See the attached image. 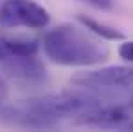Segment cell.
Masks as SVG:
<instances>
[{"label":"cell","instance_id":"6da1fadb","mask_svg":"<svg viewBox=\"0 0 133 132\" xmlns=\"http://www.w3.org/2000/svg\"><path fill=\"white\" fill-rule=\"evenodd\" d=\"M42 44L47 58L59 65H94L104 62L110 54L104 44H99L70 24L50 29Z\"/></svg>","mask_w":133,"mask_h":132},{"label":"cell","instance_id":"7a4b0ae2","mask_svg":"<svg viewBox=\"0 0 133 132\" xmlns=\"http://www.w3.org/2000/svg\"><path fill=\"white\" fill-rule=\"evenodd\" d=\"M72 83L79 89H87L101 96L108 105H117L113 101L115 94H130L133 98V67L113 65L99 71L79 72L72 76ZM133 105V101H131Z\"/></svg>","mask_w":133,"mask_h":132},{"label":"cell","instance_id":"3957f363","mask_svg":"<svg viewBox=\"0 0 133 132\" xmlns=\"http://www.w3.org/2000/svg\"><path fill=\"white\" fill-rule=\"evenodd\" d=\"M50 20L47 9L32 0H5L0 5V24L4 27L42 29Z\"/></svg>","mask_w":133,"mask_h":132},{"label":"cell","instance_id":"277c9868","mask_svg":"<svg viewBox=\"0 0 133 132\" xmlns=\"http://www.w3.org/2000/svg\"><path fill=\"white\" fill-rule=\"evenodd\" d=\"M2 71L11 80L25 83V85H36L45 82V67L43 64L34 56H13L2 60Z\"/></svg>","mask_w":133,"mask_h":132},{"label":"cell","instance_id":"5b68a950","mask_svg":"<svg viewBox=\"0 0 133 132\" xmlns=\"http://www.w3.org/2000/svg\"><path fill=\"white\" fill-rule=\"evenodd\" d=\"M77 123L92 125V127H104V129L124 127L126 123H130L131 127V114L122 105H101V107L81 112L77 118Z\"/></svg>","mask_w":133,"mask_h":132},{"label":"cell","instance_id":"8992f818","mask_svg":"<svg viewBox=\"0 0 133 132\" xmlns=\"http://www.w3.org/2000/svg\"><path fill=\"white\" fill-rule=\"evenodd\" d=\"M2 44L7 54H13V56H34L38 53V42L32 38L11 36V38H2Z\"/></svg>","mask_w":133,"mask_h":132},{"label":"cell","instance_id":"52a82bcc","mask_svg":"<svg viewBox=\"0 0 133 132\" xmlns=\"http://www.w3.org/2000/svg\"><path fill=\"white\" fill-rule=\"evenodd\" d=\"M77 22L81 24L83 27H87L90 33H94V35H97V36H101L104 40H122L124 38V35L119 29H115L111 25H106V24H101V22H97V20H94V18H88V16L79 15Z\"/></svg>","mask_w":133,"mask_h":132},{"label":"cell","instance_id":"ba28073f","mask_svg":"<svg viewBox=\"0 0 133 132\" xmlns=\"http://www.w3.org/2000/svg\"><path fill=\"white\" fill-rule=\"evenodd\" d=\"M119 56H121L122 60L133 64V40L121 44V47H119Z\"/></svg>","mask_w":133,"mask_h":132},{"label":"cell","instance_id":"9c48e42d","mask_svg":"<svg viewBox=\"0 0 133 132\" xmlns=\"http://www.w3.org/2000/svg\"><path fill=\"white\" fill-rule=\"evenodd\" d=\"M81 2H87L90 5L101 9V11H110L113 7V0H81Z\"/></svg>","mask_w":133,"mask_h":132},{"label":"cell","instance_id":"30bf717a","mask_svg":"<svg viewBox=\"0 0 133 132\" xmlns=\"http://www.w3.org/2000/svg\"><path fill=\"white\" fill-rule=\"evenodd\" d=\"M7 94H9V90H7V85H5V82L0 78V105L5 101V98H7Z\"/></svg>","mask_w":133,"mask_h":132},{"label":"cell","instance_id":"8fae6325","mask_svg":"<svg viewBox=\"0 0 133 132\" xmlns=\"http://www.w3.org/2000/svg\"><path fill=\"white\" fill-rule=\"evenodd\" d=\"M5 58H7V51H5V47H4L2 40H0V62H2V60H5Z\"/></svg>","mask_w":133,"mask_h":132}]
</instances>
